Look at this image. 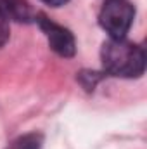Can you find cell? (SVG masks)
<instances>
[{
  "label": "cell",
  "instance_id": "obj_1",
  "mask_svg": "<svg viewBox=\"0 0 147 149\" xmlns=\"http://www.w3.org/2000/svg\"><path fill=\"white\" fill-rule=\"evenodd\" d=\"M104 71L121 78H139L146 70V52L125 38H109L101 50Z\"/></svg>",
  "mask_w": 147,
  "mask_h": 149
},
{
  "label": "cell",
  "instance_id": "obj_2",
  "mask_svg": "<svg viewBox=\"0 0 147 149\" xmlns=\"http://www.w3.org/2000/svg\"><path fill=\"white\" fill-rule=\"evenodd\" d=\"M133 17L135 7L128 0H106L99 14V24L111 38H125Z\"/></svg>",
  "mask_w": 147,
  "mask_h": 149
},
{
  "label": "cell",
  "instance_id": "obj_3",
  "mask_svg": "<svg viewBox=\"0 0 147 149\" xmlns=\"http://www.w3.org/2000/svg\"><path fill=\"white\" fill-rule=\"evenodd\" d=\"M35 21L38 23L42 33L47 37L50 49L55 54H59L61 57H73L76 52V42H74L73 33L68 28L54 23L52 19H49L43 14L35 16Z\"/></svg>",
  "mask_w": 147,
  "mask_h": 149
},
{
  "label": "cell",
  "instance_id": "obj_4",
  "mask_svg": "<svg viewBox=\"0 0 147 149\" xmlns=\"http://www.w3.org/2000/svg\"><path fill=\"white\" fill-rule=\"evenodd\" d=\"M0 12L7 19L19 23H31L35 19V14L26 0H0Z\"/></svg>",
  "mask_w": 147,
  "mask_h": 149
},
{
  "label": "cell",
  "instance_id": "obj_5",
  "mask_svg": "<svg viewBox=\"0 0 147 149\" xmlns=\"http://www.w3.org/2000/svg\"><path fill=\"white\" fill-rule=\"evenodd\" d=\"M42 135L37 132L31 134H24L17 139H14L5 149H40L42 148Z\"/></svg>",
  "mask_w": 147,
  "mask_h": 149
},
{
  "label": "cell",
  "instance_id": "obj_6",
  "mask_svg": "<svg viewBox=\"0 0 147 149\" xmlns=\"http://www.w3.org/2000/svg\"><path fill=\"white\" fill-rule=\"evenodd\" d=\"M9 35H10V28H9V19L0 12V47L9 40Z\"/></svg>",
  "mask_w": 147,
  "mask_h": 149
},
{
  "label": "cell",
  "instance_id": "obj_7",
  "mask_svg": "<svg viewBox=\"0 0 147 149\" xmlns=\"http://www.w3.org/2000/svg\"><path fill=\"white\" fill-rule=\"evenodd\" d=\"M42 2H45V3L50 5V7H61V5H64L68 0H42Z\"/></svg>",
  "mask_w": 147,
  "mask_h": 149
}]
</instances>
